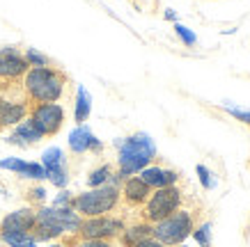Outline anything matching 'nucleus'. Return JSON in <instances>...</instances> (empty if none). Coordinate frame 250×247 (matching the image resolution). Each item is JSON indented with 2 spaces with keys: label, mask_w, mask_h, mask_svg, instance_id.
Segmentation results:
<instances>
[{
  "label": "nucleus",
  "mask_w": 250,
  "mask_h": 247,
  "mask_svg": "<svg viewBox=\"0 0 250 247\" xmlns=\"http://www.w3.org/2000/svg\"><path fill=\"white\" fill-rule=\"evenodd\" d=\"M115 149H117V174L122 176V181L136 176L156 160V142L152 140L149 133H138L129 135V137H117L115 140Z\"/></svg>",
  "instance_id": "nucleus-1"
},
{
  "label": "nucleus",
  "mask_w": 250,
  "mask_h": 247,
  "mask_svg": "<svg viewBox=\"0 0 250 247\" xmlns=\"http://www.w3.org/2000/svg\"><path fill=\"white\" fill-rule=\"evenodd\" d=\"M69 78L67 74L58 67H37L28 69V74L23 76L21 87L25 98L35 103H58L67 94Z\"/></svg>",
  "instance_id": "nucleus-2"
},
{
  "label": "nucleus",
  "mask_w": 250,
  "mask_h": 247,
  "mask_svg": "<svg viewBox=\"0 0 250 247\" xmlns=\"http://www.w3.org/2000/svg\"><path fill=\"white\" fill-rule=\"evenodd\" d=\"M120 188L115 186H101L90 188L81 195H74L71 209L76 210L81 217H99V215H110L113 210L120 209Z\"/></svg>",
  "instance_id": "nucleus-3"
},
{
  "label": "nucleus",
  "mask_w": 250,
  "mask_h": 247,
  "mask_svg": "<svg viewBox=\"0 0 250 247\" xmlns=\"http://www.w3.org/2000/svg\"><path fill=\"white\" fill-rule=\"evenodd\" d=\"M179 209H184V190L179 186L152 190L149 199L140 209V220L147 225H156L161 220H166L167 215L177 213Z\"/></svg>",
  "instance_id": "nucleus-4"
},
{
  "label": "nucleus",
  "mask_w": 250,
  "mask_h": 247,
  "mask_svg": "<svg viewBox=\"0 0 250 247\" xmlns=\"http://www.w3.org/2000/svg\"><path fill=\"white\" fill-rule=\"evenodd\" d=\"M193 229H195V213L188 209H179L177 213L167 215L166 220L152 225V238H156L166 247H174L190 238Z\"/></svg>",
  "instance_id": "nucleus-5"
},
{
  "label": "nucleus",
  "mask_w": 250,
  "mask_h": 247,
  "mask_svg": "<svg viewBox=\"0 0 250 247\" xmlns=\"http://www.w3.org/2000/svg\"><path fill=\"white\" fill-rule=\"evenodd\" d=\"M126 229V222L117 215H99V217H83L78 227V238L87 240H117L122 231Z\"/></svg>",
  "instance_id": "nucleus-6"
},
{
  "label": "nucleus",
  "mask_w": 250,
  "mask_h": 247,
  "mask_svg": "<svg viewBox=\"0 0 250 247\" xmlns=\"http://www.w3.org/2000/svg\"><path fill=\"white\" fill-rule=\"evenodd\" d=\"M64 108L62 103H35L30 105V113H28V119L35 124L39 133L44 137H55V135L62 131L64 126Z\"/></svg>",
  "instance_id": "nucleus-7"
},
{
  "label": "nucleus",
  "mask_w": 250,
  "mask_h": 247,
  "mask_svg": "<svg viewBox=\"0 0 250 247\" xmlns=\"http://www.w3.org/2000/svg\"><path fill=\"white\" fill-rule=\"evenodd\" d=\"M28 62L23 60V53L14 46L0 48V85L23 80V76L28 74Z\"/></svg>",
  "instance_id": "nucleus-8"
},
{
  "label": "nucleus",
  "mask_w": 250,
  "mask_h": 247,
  "mask_svg": "<svg viewBox=\"0 0 250 247\" xmlns=\"http://www.w3.org/2000/svg\"><path fill=\"white\" fill-rule=\"evenodd\" d=\"M67 144H69V151H71L74 156H85V153L101 156V153H104V142H101L85 124L76 126L71 133H69Z\"/></svg>",
  "instance_id": "nucleus-9"
},
{
  "label": "nucleus",
  "mask_w": 250,
  "mask_h": 247,
  "mask_svg": "<svg viewBox=\"0 0 250 247\" xmlns=\"http://www.w3.org/2000/svg\"><path fill=\"white\" fill-rule=\"evenodd\" d=\"M37 225V210L35 206H23L0 220V233H30Z\"/></svg>",
  "instance_id": "nucleus-10"
},
{
  "label": "nucleus",
  "mask_w": 250,
  "mask_h": 247,
  "mask_svg": "<svg viewBox=\"0 0 250 247\" xmlns=\"http://www.w3.org/2000/svg\"><path fill=\"white\" fill-rule=\"evenodd\" d=\"M149 195H152V188L147 186L140 176H129V179L122 181L120 197L129 209H143V204L149 199Z\"/></svg>",
  "instance_id": "nucleus-11"
},
{
  "label": "nucleus",
  "mask_w": 250,
  "mask_h": 247,
  "mask_svg": "<svg viewBox=\"0 0 250 247\" xmlns=\"http://www.w3.org/2000/svg\"><path fill=\"white\" fill-rule=\"evenodd\" d=\"M140 179L152 188V190H161V188H170V186H179V174L170 170V167H161V165H147L143 172L136 174Z\"/></svg>",
  "instance_id": "nucleus-12"
},
{
  "label": "nucleus",
  "mask_w": 250,
  "mask_h": 247,
  "mask_svg": "<svg viewBox=\"0 0 250 247\" xmlns=\"http://www.w3.org/2000/svg\"><path fill=\"white\" fill-rule=\"evenodd\" d=\"M0 170L5 172H14L21 179H30V181H44L46 179V170L42 167V163H32V160H23V158H2L0 160Z\"/></svg>",
  "instance_id": "nucleus-13"
},
{
  "label": "nucleus",
  "mask_w": 250,
  "mask_h": 247,
  "mask_svg": "<svg viewBox=\"0 0 250 247\" xmlns=\"http://www.w3.org/2000/svg\"><path fill=\"white\" fill-rule=\"evenodd\" d=\"M42 140H44V135L35 128V124L30 119H23L21 124H16L12 135L7 137V142L16 144V147H30V144H37Z\"/></svg>",
  "instance_id": "nucleus-14"
},
{
  "label": "nucleus",
  "mask_w": 250,
  "mask_h": 247,
  "mask_svg": "<svg viewBox=\"0 0 250 247\" xmlns=\"http://www.w3.org/2000/svg\"><path fill=\"white\" fill-rule=\"evenodd\" d=\"M90 114H92V96L83 85H78L76 98H74V121H76V126L85 124L90 119Z\"/></svg>",
  "instance_id": "nucleus-15"
},
{
  "label": "nucleus",
  "mask_w": 250,
  "mask_h": 247,
  "mask_svg": "<svg viewBox=\"0 0 250 247\" xmlns=\"http://www.w3.org/2000/svg\"><path fill=\"white\" fill-rule=\"evenodd\" d=\"M145 238H152V225H147V222H136V225H126V229L122 231V236L117 240H120L124 247H133L136 243H140V240Z\"/></svg>",
  "instance_id": "nucleus-16"
},
{
  "label": "nucleus",
  "mask_w": 250,
  "mask_h": 247,
  "mask_svg": "<svg viewBox=\"0 0 250 247\" xmlns=\"http://www.w3.org/2000/svg\"><path fill=\"white\" fill-rule=\"evenodd\" d=\"M42 167L46 170V174L58 172V170H64L67 167V156L60 147H48V149L42 153Z\"/></svg>",
  "instance_id": "nucleus-17"
},
{
  "label": "nucleus",
  "mask_w": 250,
  "mask_h": 247,
  "mask_svg": "<svg viewBox=\"0 0 250 247\" xmlns=\"http://www.w3.org/2000/svg\"><path fill=\"white\" fill-rule=\"evenodd\" d=\"M113 174H115L113 165H108V163L99 165V167H94V170L87 174V186H90V188L108 186V183H110V179H113Z\"/></svg>",
  "instance_id": "nucleus-18"
},
{
  "label": "nucleus",
  "mask_w": 250,
  "mask_h": 247,
  "mask_svg": "<svg viewBox=\"0 0 250 247\" xmlns=\"http://www.w3.org/2000/svg\"><path fill=\"white\" fill-rule=\"evenodd\" d=\"M0 243L7 247H39L32 233H0Z\"/></svg>",
  "instance_id": "nucleus-19"
},
{
  "label": "nucleus",
  "mask_w": 250,
  "mask_h": 247,
  "mask_svg": "<svg viewBox=\"0 0 250 247\" xmlns=\"http://www.w3.org/2000/svg\"><path fill=\"white\" fill-rule=\"evenodd\" d=\"M193 240L197 243V247H209L211 245V222H202V225H195L193 229Z\"/></svg>",
  "instance_id": "nucleus-20"
},
{
  "label": "nucleus",
  "mask_w": 250,
  "mask_h": 247,
  "mask_svg": "<svg viewBox=\"0 0 250 247\" xmlns=\"http://www.w3.org/2000/svg\"><path fill=\"white\" fill-rule=\"evenodd\" d=\"M23 60L28 62L30 69H37V67H51V60L46 57L44 53H39L37 48H25L23 51Z\"/></svg>",
  "instance_id": "nucleus-21"
},
{
  "label": "nucleus",
  "mask_w": 250,
  "mask_h": 247,
  "mask_svg": "<svg viewBox=\"0 0 250 247\" xmlns=\"http://www.w3.org/2000/svg\"><path fill=\"white\" fill-rule=\"evenodd\" d=\"M220 110H225L228 114H232L234 119H239L241 124H248L250 126V110H243V108H239V105H234V103H220Z\"/></svg>",
  "instance_id": "nucleus-22"
},
{
  "label": "nucleus",
  "mask_w": 250,
  "mask_h": 247,
  "mask_svg": "<svg viewBox=\"0 0 250 247\" xmlns=\"http://www.w3.org/2000/svg\"><path fill=\"white\" fill-rule=\"evenodd\" d=\"M46 195H48V192H46V188L39 186V183H37V186H32V188H28V192H25L28 202H30L35 209H37V206H42V204L46 202Z\"/></svg>",
  "instance_id": "nucleus-23"
},
{
  "label": "nucleus",
  "mask_w": 250,
  "mask_h": 247,
  "mask_svg": "<svg viewBox=\"0 0 250 247\" xmlns=\"http://www.w3.org/2000/svg\"><path fill=\"white\" fill-rule=\"evenodd\" d=\"M174 35L182 39L184 46H195L197 44L195 32L190 30V28H186V25H182V23H174Z\"/></svg>",
  "instance_id": "nucleus-24"
},
{
  "label": "nucleus",
  "mask_w": 250,
  "mask_h": 247,
  "mask_svg": "<svg viewBox=\"0 0 250 247\" xmlns=\"http://www.w3.org/2000/svg\"><path fill=\"white\" fill-rule=\"evenodd\" d=\"M71 247H113L110 240H87V238H78V236H67Z\"/></svg>",
  "instance_id": "nucleus-25"
},
{
  "label": "nucleus",
  "mask_w": 250,
  "mask_h": 247,
  "mask_svg": "<svg viewBox=\"0 0 250 247\" xmlns=\"http://www.w3.org/2000/svg\"><path fill=\"white\" fill-rule=\"evenodd\" d=\"M71 202H74V195H71L67 188H64V190H60V192H58V197L53 199V204H51V206H55V209H71Z\"/></svg>",
  "instance_id": "nucleus-26"
},
{
  "label": "nucleus",
  "mask_w": 250,
  "mask_h": 247,
  "mask_svg": "<svg viewBox=\"0 0 250 247\" xmlns=\"http://www.w3.org/2000/svg\"><path fill=\"white\" fill-rule=\"evenodd\" d=\"M195 172H197V176H200V183H202V188H205V190H211V188L216 186V181L211 179V172L207 170L205 165H197Z\"/></svg>",
  "instance_id": "nucleus-27"
},
{
  "label": "nucleus",
  "mask_w": 250,
  "mask_h": 247,
  "mask_svg": "<svg viewBox=\"0 0 250 247\" xmlns=\"http://www.w3.org/2000/svg\"><path fill=\"white\" fill-rule=\"evenodd\" d=\"M133 247H166V245L159 243L156 238H145V240H140V243H136Z\"/></svg>",
  "instance_id": "nucleus-28"
},
{
  "label": "nucleus",
  "mask_w": 250,
  "mask_h": 247,
  "mask_svg": "<svg viewBox=\"0 0 250 247\" xmlns=\"http://www.w3.org/2000/svg\"><path fill=\"white\" fill-rule=\"evenodd\" d=\"M46 247H71V243H69V238L64 236L62 240H53V243H48Z\"/></svg>",
  "instance_id": "nucleus-29"
},
{
  "label": "nucleus",
  "mask_w": 250,
  "mask_h": 247,
  "mask_svg": "<svg viewBox=\"0 0 250 247\" xmlns=\"http://www.w3.org/2000/svg\"><path fill=\"white\" fill-rule=\"evenodd\" d=\"M163 19H166V21H174V23H177V12H174V9H166Z\"/></svg>",
  "instance_id": "nucleus-30"
},
{
  "label": "nucleus",
  "mask_w": 250,
  "mask_h": 247,
  "mask_svg": "<svg viewBox=\"0 0 250 247\" xmlns=\"http://www.w3.org/2000/svg\"><path fill=\"white\" fill-rule=\"evenodd\" d=\"M174 247H193V245H184V243H182V245H174ZM197 247V245H195Z\"/></svg>",
  "instance_id": "nucleus-31"
}]
</instances>
